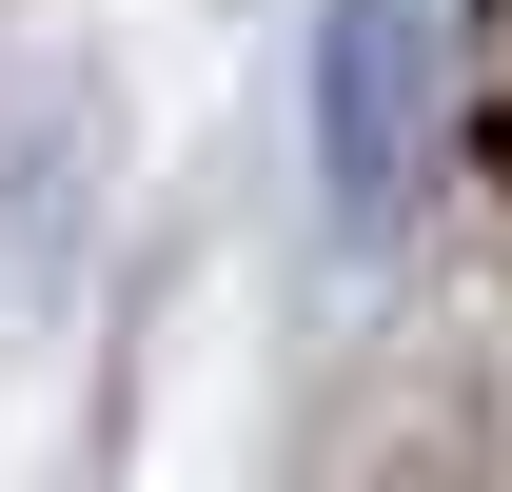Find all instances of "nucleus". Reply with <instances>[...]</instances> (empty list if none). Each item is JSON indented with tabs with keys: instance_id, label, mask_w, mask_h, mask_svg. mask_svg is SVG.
<instances>
[{
	"instance_id": "f257e3e1",
	"label": "nucleus",
	"mask_w": 512,
	"mask_h": 492,
	"mask_svg": "<svg viewBox=\"0 0 512 492\" xmlns=\"http://www.w3.org/2000/svg\"><path fill=\"white\" fill-rule=\"evenodd\" d=\"M316 79H335V217L375 237L394 197H414V119H434V40H414V0H355Z\"/></svg>"
}]
</instances>
